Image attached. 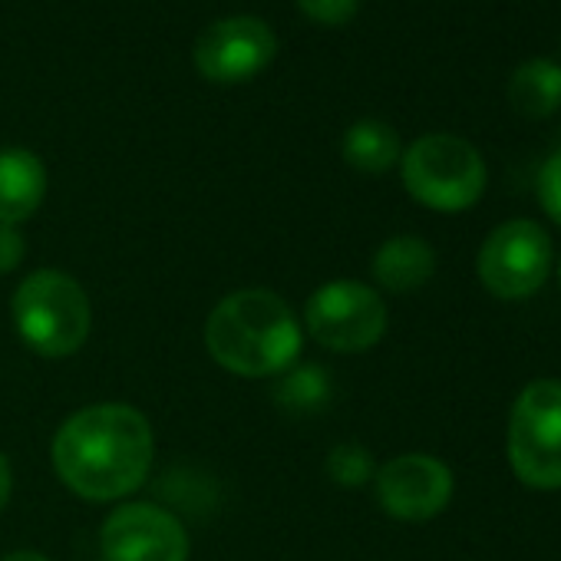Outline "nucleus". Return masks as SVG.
<instances>
[{
	"label": "nucleus",
	"mask_w": 561,
	"mask_h": 561,
	"mask_svg": "<svg viewBox=\"0 0 561 561\" xmlns=\"http://www.w3.org/2000/svg\"><path fill=\"white\" fill-rule=\"evenodd\" d=\"M156 433L129 403H93L60 423L50 443L57 479L87 502L129 499L152 469Z\"/></svg>",
	"instance_id": "1"
},
{
	"label": "nucleus",
	"mask_w": 561,
	"mask_h": 561,
	"mask_svg": "<svg viewBox=\"0 0 561 561\" xmlns=\"http://www.w3.org/2000/svg\"><path fill=\"white\" fill-rule=\"evenodd\" d=\"M305 347L301 321L271 288L225 295L205 321L208 357L244 380H267L298 364Z\"/></svg>",
	"instance_id": "2"
},
{
	"label": "nucleus",
	"mask_w": 561,
	"mask_h": 561,
	"mask_svg": "<svg viewBox=\"0 0 561 561\" xmlns=\"http://www.w3.org/2000/svg\"><path fill=\"white\" fill-rule=\"evenodd\" d=\"M11 314L21 341L47 360L80 354L93 328L90 295L73 274L57 267L31 271L21 280L11 298Z\"/></svg>",
	"instance_id": "3"
},
{
	"label": "nucleus",
	"mask_w": 561,
	"mask_h": 561,
	"mask_svg": "<svg viewBox=\"0 0 561 561\" xmlns=\"http://www.w3.org/2000/svg\"><path fill=\"white\" fill-rule=\"evenodd\" d=\"M400 175L413 202L443 215L472 208L489 185L482 152L453 133H426L413 139L400 156Z\"/></svg>",
	"instance_id": "4"
},
{
	"label": "nucleus",
	"mask_w": 561,
	"mask_h": 561,
	"mask_svg": "<svg viewBox=\"0 0 561 561\" xmlns=\"http://www.w3.org/2000/svg\"><path fill=\"white\" fill-rule=\"evenodd\" d=\"M508 466L522 485L561 489V380H531L508 410Z\"/></svg>",
	"instance_id": "5"
},
{
	"label": "nucleus",
	"mask_w": 561,
	"mask_h": 561,
	"mask_svg": "<svg viewBox=\"0 0 561 561\" xmlns=\"http://www.w3.org/2000/svg\"><path fill=\"white\" fill-rule=\"evenodd\" d=\"M390 314L377 288L354 277H337L321 285L305 305L308 334L334 354H364L387 334Z\"/></svg>",
	"instance_id": "6"
},
{
	"label": "nucleus",
	"mask_w": 561,
	"mask_h": 561,
	"mask_svg": "<svg viewBox=\"0 0 561 561\" xmlns=\"http://www.w3.org/2000/svg\"><path fill=\"white\" fill-rule=\"evenodd\" d=\"M479 280L499 301L538 295L551 271V238L531 218H512L492 228L476 257Z\"/></svg>",
	"instance_id": "7"
},
{
	"label": "nucleus",
	"mask_w": 561,
	"mask_h": 561,
	"mask_svg": "<svg viewBox=\"0 0 561 561\" xmlns=\"http://www.w3.org/2000/svg\"><path fill=\"white\" fill-rule=\"evenodd\" d=\"M106 561H188L192 538L179 515L156 502H123L100 528Z\"/></svg>",
	"instance_id": "8"
},
{
	"label": "nucleus",
	"mask_w": 561,
	"mask_h": 561,
	"mask_svg": "<svg viewBox=\"0 0 561 561\" xmlns=\"http://www.w3.org/2000/svg\"><path fill=\"white\" fill-rule=\"evenodd\" d=\"M453 469L430 453H403L377 466L374 492L380 508L397 522H430L453 499Z\"/></svg>",
	"instance_id": "9"
},
{
	"label": "nucleus",
	"mask_w": 561,
	"mask_h": 561,
	"mask_svg": "<svg viewBox=\"0 0 561 561\" xmlns=\"http://www.w3.org/2000/svg\"><path fill=\"white\" fill-rule=\"evenodd\" d=\"M277 54L274 31L257 18H225L195 41V67L211 83L257 77Z\"/></svg>",
	"instance_id": "10"
},
{
	"label": "nucleus",
	"mask_w": 561,
	"mask_h": 561,
	"mask_svg": "<svg viewBox=\"0 0 561 561\" xmlns=\"http://www.w3.org/2000/svg\"><path fill=\"white\" fill-rule=\"evenodd\" d=\"M374 280L390 295H413L430 285L436 274V251L420 234L387 238L370 261Z\"/></svg>",
	"instance_id": "11"
},
{
	"label": "nucleus",
	"mask_w": 561,
	"mask_h": 561,
	"mask_svg": "<svg viewBox=\"0 0 561 561\" xmlns=\"http://www.w3.org/2000/svg\"><path fill=\"white\" fill-rule=\"evenodd\" d=\"M47 195V169L37 152L0 149V225H24Z\"/></svg>",
	"instance_id": "12"
},
{
	"label": "nucleus",
	"mask_w": 561,
	"mask_h": 561,
	"mask_svg": "<svg viewBox=\"0 0 561 561\" xmlns=\"http://www.w3.org/2000/svg\"><path fill=\"white\" fill-rule=\"evenodd\" d=\"M508 106L522 119H548L561 110V64L548 57H531L518 64L508 77Z\"/></svg>",
	"instance_id": "13"
},
{
	"label": "nucleus",
	"mask_w": 561,
	"mask_h": 561,
	"mask_svg": "<svg viewBox=\"0 0 561 561\" xmlns=\"http://www.w3.org/2000/svg\"><path fill=\"white\" fill-rule=\"evenodd\" d=\"M331 400H334V380H331V370L321 364L298 360L295 367L274 377V407L295 420L328 410Z\"/></svg>",
	"instance_id": "14"
},
{
	"label": "nucleus",
	"mask_w": 561,
	"mask_h": 561,
	"mask_svg": "<svg viewBox=\"0 0 561 561\" xmlns=\"http://www.w3.org/2000/svg\"><path fill=\"white\" fill-rule=\"evenodd\" d=\"M341 152H344V162L351 169H357L364 175H383L400 162L403 146H400V136H397V129L390 123H383V119H357L344 133Z\"/></svg>",
	"instance_id": "15"
},
{
	"label": "nucleus",
	"mask_w": 561,
	"mask_h": 561,
	"mask_svg": "<svg viewBox=\"0 0 561 561\" xmlns=\"http://www.w3.org/2000/svg\"><path fill=\"white\" fill-rule=\"evenodd\" d=\"M324 472L334 485L341 489H360L367 482H374L377 476V462H374V453L364 446V443H337L328 459H324Z\"/></svg>",
	"instance_id": "16"
},
{
	"label": "nucleus",
	"mask_w": 561,
	"mask_h": 561,
	"mask_svg": "<svg viewBox=\"0 0 561 561\" xmlns=\"http://www.w3.org/2000/svg\"><path fill=\"white\" fill-rule=\"evenodd\" d=\"M535 192H538V205L545 208V215L554 225H561V149L554 156H548L545 165L538 169Z\"/></svg>",
	"instance_id": "17"
},
{
	"label": "nucleus",
	"mask_w": 561,
	"mask_h": 561,
	"mask_svg": "<svg viewBox=\"0 0 561 561\" xmlns=\"http://www.w3.org/2000/svg\"><path fill=\"white\" fill-rule=\"evenodd\" d=\"M298 8L324 27H344L357 18L360 0H298Z\"/></svg>",
	"instance_id": "18"
},
{
	"label": "nucleus",
	"mask_w": 561,
	"mask_h": 561,
	"mask_svg": "<svg viewBox=\"0 0 561 561\" xmlns=\"http://www.w3.org/2000/svg\"><path fill=\"white\" fill-rule=\"evenodd\" d=\"M27 241L18 225H0V274H11L24 264Z\"/></svg>",
	"instance_id": "19"
},
{
	"label": "nucleus",
	"mask_w": 561,
	"mask_h": 561,
	"mask_svg": "<svg viewBox=\"0 0 561 561\" xmlns=\"http://www.w3.org/2000/svg\"><path fill=\"white\" fill-rule=\"evenodd\" d=\"M11 492H14V469H11V459L0 453V512L8 508Z\"/></svg>",
	"instance_id": "20"
},
{
	"label": "nucleus",
	"mask_w": 561,
	"mask_h": 561,
	"mask_svg": "<svg viewBox=\"0 0 561 561\" xmlns=\"http://www.w3.org/2000/svg\"><path fill=\"white\" fill-rule=\"evenodd\" d=\"M0 561H50V558L44 551H37V548H18V551L4 554Z\"/></svg>",
	"instance_id": "21"
}]
</instances>
